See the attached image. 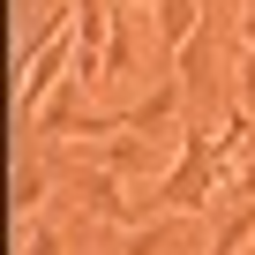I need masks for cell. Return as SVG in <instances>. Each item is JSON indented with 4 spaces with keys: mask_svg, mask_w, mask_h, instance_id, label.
<instances>
[{
    "mask_svg": "<svg viewBox=\"0 0 255 255\" xmlns=\"http://www.w3.org/2000/svg\"><path fill=\"white\" fill-rule=\"evenodd\" d=\"M218 188H225L218 135H210V128H188V135H180V158H173V173L150 188V210L188 218V210H210V203H218Z\"/></svg>",
    "mask_w": 255,
    "mask_h": 255,
    "instance_id": "1",
    "label": "cell"
},
{
    "mask_svg": "<svg viewBox=\"0 0 255 255\" xmlns=\"http://www.w3.org/2000/svg\"><path fill=\"white\" fill-rule=\"evenodd\" d=\"M173 158H180V143H150V135H135V128L113 135V143H98V165L113 180H165Z\"/></svg>",
    "mask_w": 255,
    "mask_h": 255,
    "instance_id": "2",
    "label": "cell"
},
{
    "mask_svg": "<svg viewBox=\"0 0 255 255\" xmlns=\"http://www.w3.org/2000/svg\"><path fill=\"white\" fill-rule=\"evenodd\" d=\"M218 53H225V23H203V30L173 53V68H180V98L218 105Z\"/></svg>",
    "mask_w": 255,
    "mask_h": 255,
    "instance_id": "3",
    "label": "cell"
},
{
    "mask_svg": "<svg viewBox=\"0 0 255 255\" xmlns=\"http://www.w3.org/2000/svg\"><path fill=\"white\" fill-rule=\"evenodd\" d=\"M83 120H90V113H83V83L68 75V83L45 98V113H38V143H53V135H83Z\"/></svg>",
    "mask_w": 255,
    "mask_h": 255,
    "instance_id": "4",
    "label": "cell"
},
{
    "mask_svg": "<svg viewBox=\"0 0 255 255\" xmlns=\"http://www.w3.org/2000/svg\"><path fill=\"white\" fill-rule=\"evenodd\" d=\"M203 0H158V53H180L195 30H203Z\"/></svg>",
    "mask_w": 255,
    "mask_h": 255,
    "instance_id": "5",
    "label": "cell"
},
{
    "mask_svg": "<svg viewBox=\"0 0 255 255\" xmlns=\"http://www.w3.org/2000/svg\"><path fill=\"white\" fill-rule=\"evenodd\" d=\"M173 113H180V90L173 83H158L135 113H128V128H135V135H150V143H165V128H173Z\"/></svg>",
    "mask_w": 255,
    "mask_h": 255,
    "instance_id": "6",
    "label": "cell"
},
{
    "mask_svg": "<svg viewBox=\"0 0 255 255\" xmlns=\"http://www.w3.org/2000/svg\"><path fill=\"white\" fill-rule=\"evenodd\" d=\"M173 233H180V218H165V210H158V218H143V225H128V233L113 240V255H158Z\"/></svg>",
    "mask_w": 255,
    "mask_h": 255,
    "instance_id": "7",
    "label": "cell"
},
{
    "mask_svg": "<svg viewBox=\"0 0 255 255\" xmlns=\"http://www.w3.org/2000/svg\"><path fill=\"white\" fill-rule=\"evenodd\" d=\"M38 203H45V173H30V165H23V173H15V225H23V233H30Z\"/></svg>",
    "mask_w": 255,
    "mask_h": 255,
    "instance_id": "8",
    "label": "cell"
},
{
    "mask_svg": "<svg viewBox=\"0 0 255 255\" xmlns=\"http://www.w3.org/2000/svg\"><path fill=\"white\" fill-rule=\"evenodd\" d=\"M105 60H113V75H128V60H135V30H113V45H105Z\"/></svg>",
    "mask_w": 255,
    "mask_h": 255,
    "instance_id": "9",
    "label": "cell"
},
{
    "mask_svg": "<svg viewBox=\"0 0 255 255\" xmlns=\"http://www.w3.org/2000/svg\"><path fill=\"white\" fill-rule=\"evenodd\" d=\"M240 113L255 120V53H248V45H240Z\"/></svg>",
    "mask_w": 255,
    "mask_h": 255,
    "instance_id": "10",
    "label": "cell"
},
{
    "mask_svg": "<svg viewBox=\"0 0 255 255\" xmlns=\"http://www.w3.org/2000/svg\"><path fill=\"white\" fill-rule=\"evenodd\" d=\"M23 255H60V233H53V225H38V233H23Z\"/></svg>",
    "mask_w": 255,
    "mask_h": 255,
    "instance_id": "11",
    "label": "cell"
},
{
    "mask_svg": "<svg viewBox=\"0 0 255 255\" xmlns=\"http://www.w3.org/2000/svg\"><path fill=\"white\" fill-rule=\"evenodd\" d=\"M240 45L255 53V0H240Z\"/></svg>",
    "mask_w": 255,
    "mask_h": 255,
    "instance_id": "12",
    "label": "cell"
},
{
    "mask_svg": "<svg viewBox=\"0 0 255 255\" xmlns=\"http://www.w3.org/2000/svg\"><path fill=\"white\" fill-rule=\"evenodd\" d=\"M120 8H158V0H120Z\"/></svg>",
    "mask_w": 255,
    "mask_h": 255,
    "instance_id": "13",
    "label": "cell"
}]
</instances>
